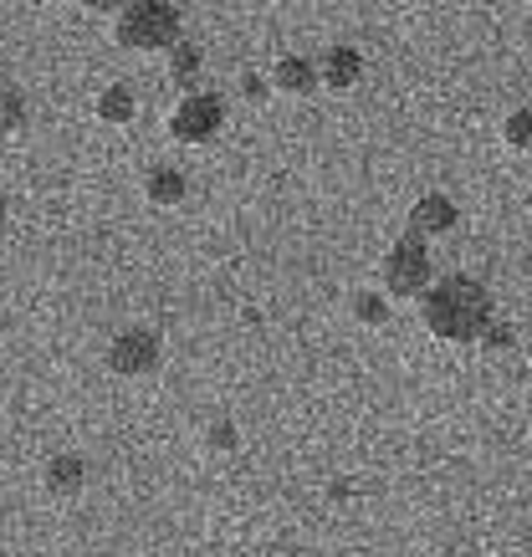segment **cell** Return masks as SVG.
<instances>
[{
  "label": "cell",
  "instance_id": "cell-1",
  "mask_svg": "<svg viewBox=\"0 0 532 557\" xmlns=\"http://www.w3.org/2000/svg\"><path fill=\"white\" fill-rule=\"evenodd\" d=\"M420 322L435 343H477L492 327V292L477 276H435L430 292L420 297Z\"/></svg>",
  "mask_w": 532,
  "mask_h": 557
},
{
  "label": "cell",
  "instance_id": "cell-2",
  "mask_svg": "<svg viewBox=\"0 0 532 557\" xmlns=\"http://www.w3.org/2000/svg\"><path fill=\"white\" fill-rule=\"evenodd\" d=\"M180 11L164 0H128L113 16V41L123 51H170L180 41Z\"/></svg>",
  "mask_w": 532,
  "mask_h": 557
},
{
  "label": "cell",
  "instance_id": "cell-3",
  "mask_svg": "<svg viewBox=\"0 0 532 557\" xmlns=\"http://www.w3.org/2000/svg\"><path fill=\"white\" fill-rule=\"evenodd\" d=\"M379 282H384V297H395V302H420L430 292V282H435V261H430V246L420 236H405L384 251V261H379Z\"/></svg>",
  "mask_w": 532,
  "mask_h": 557
},
{
  "label": "cell",
  "instance_id": "cell-4",
  "mask_svg": "<svg viewBox=\"0 0 532 557\" xmlns=\"http://www.w3.org/2000/svg\"><path fill=\"white\" fill-rule=\"evenodd\" d=\"M225 128V102L215 92H185V98L170 108V138L174 144H185V149H206L215 144Z\"/></svg>",
  "mask_w": 532,
  "mask_h": 557
},
{
  "label": "cell",
  "instance_id": "cell-5",
  "mask_svg": "<svg viewBox=\"0 0 532 557\" xmlns=\"http://www.w3.org/2000/svg\"><path fill=\"white\" fill-rule=\"evenodd\" d=\"M164 363V343L154 327H123L119 338L108 343V369L119 379H149Z\"/></svg>",
  "mask_w": 532,
  "mask_h": 557
},
{
  "label": "cell",
  "instance_id": "cell-6",
  "mask_svg": "<svg viewBox=\"0 0 532 557\" xmlns=\"http://www.w3.org/2000/svg\"><path fill=\"white\" fill-rule=\"evenodd\" d=\"M456 225H461V205L450 200V195L430 189V195H420V200H415V210H410V236L441 240V236H456Z\"/></svg>",
  "mask_w": 532,
  "mask_h": 557
},
{
  "label": "cell",
  "instance_id": "cell-7",
  "mask_svg": "<svg viewBox=\"0 0 532 557\" xmlns=\"http://www.w3.org/2000/svg\"><path fill=\"white\" fill-rule=\"evenodd\" d=\"M272 92H282V98H312L318 92V67H312V57H276L272 62Z\"/></svg>",
  "mask_w": 532,
  "mask_h": 557
},
{
  "label": "cell",
  "instance_id": "cell-8",
  "mask_svg": "<svg viewBox=\"0 0 532 557\" xmlns=\"http://www.w3.org/2000/svg\"><path fill=\"white\" fill-rule=\"evenodd\" d=\"M41 486H47V496H57V502L83 496V491H87V460L72 456V450L52 456V460H47V471H41Z\"/></svg>",
  "mask_w": 532,
  "mask_h": 557
},
{
  "label": "cell",
  "instance_id": "cell-9",
  "mask_svg": "<svg viewBox=\"0 0 532 557\" xmlns=\"http://www.w3.org/2000/svg\"><path fill=\"white\" fill-rule=\"evenodd\" d=\"M318 83L333 87V92H354L363 83V51L359 47H333L318 67Z\"/></svg>",
  "mask_w": 532,
  "mask_h": 557
},
{
  "label": "cell",
  "instance_id": "cell-10",
  "mask_svg": "<svg viewBox=\"0 0 532 557\" xmlns=\"http://www.w3.org/2000/svg\"><path fill=\"white\" fill-rule=\"evenodd\" d=\"M185 195H189L185 170H174V164H154V170L144 174V200L154 205V210H174V205H185Z\"/></svg>",
  "mask_w": 532,
  "mask_h": 557
},
{
  "label": "cell",
  "instance_id": "cell-11",
  "mask_svg": "<svg viewBox=\"0 0 532 557\" xmlns=\"http://www.w3.org/2000/svg\"><path fill=\"white\" fill-rule=\"evenodd\" d=\"M92 113H98V123H108V128H128V123L138 119V92L128 83H108L103 92H98V102H92Z\"/></svg>",
  "mask_w": 532,
  "mask_h": 557
},
{
  "label": "cell",
  "instance_id": "cell-12",
  "mask_svg": "<svg viewBox=\"0 0 532 557\" xmlns=\"http://www.w3.org/2000/svg\"><path fill=\"white\" fill-rule=\"evenodd\" d=\"M164 67H170V83L174 87H185V92H200V72H206V57H200V47H195V41H185V36H180V41H174L170 47V57H164Z\"/></svg>",
  "mask_w": 532,
  "mask_h": 557
},
{
  "label": "cell",
  "instance_id": "cell-13",
  "mask_svg": "<svg viewBox=\"0 0 532 557\" xmlns=\"http://www.w3.org/2000/svg\"><path fill=\"white\" fill-rule=\"evenodd\" d=\"M26 123H32V102L21 87H0V134H26Z\"/></svg>",
  "mask_w": 532,
  "mask_h": 557
},
{
  "label": "cell",
  "instance_id": "cell-14",
  "mask_svg": "<svg viewBox=\"0 0 532 557\" xmlns=\"http://www.w3.org/2000/svg\"><path fill=\"white\" fill-rule=\"evenodd\" d=\"M348 312H354V322H359V327H384L395 307H389V297H384V292H354V297H348Z\"/></svg>",
  "mask_w": 532,
  "mask_h": 557
},
{
  "label": "cell",
  "instance_id": "cell-15",
  "mask_svg": "<svg viewBox=\"0 0 532 557\" xmlns=\"http://www.w3.org/2000/svg\"><path fill=\"white\" fill-rule=\"evenodd\" d=\"M502 144L512 153H532V108H512L502 119Z\"/></svg>",
  "mask_w": 532,
  "mask_h": 557
},
{
  "label": "cell",
  "instance_id": "cell-16",
  "mask_svg": "<svg viewBox=\"0 0 532 557\" xmlns=\"http://www.w3.org/2000/svg\"><path fill=\"white\" fill-rule=\"evenodd\" d=\"M477 348H481V354H512V348H517L512 322H497V318H492V327H486V333L477 338Z\"/></svg>",
  "mask_w": 532,
  "mask_h": 557
},
{
  "label": "cell",
  "instance_id": "cell-17",
  "mask_svg": "<svg viewBox=\"0 0 532 557\" xmlns=\"http://www.w3.org/2000/svg\"><path fill=\"white\" fill-rule=\"evenodd\" d=\"M240 445V430L231 420H215L206 430V450H215V456H231V450H236Z\"/></svg>",
  "mask_w": 532,
  "mask_h": 557
},
{
  "label": "cell",
  "instance_id": "cell-18",
  "mask_svg": "<svg viewBox=\"0 0 532 557\" xmlns=\"http://www.w3.org/2000/svg\"><path fill=\"white\" fill-rule=\"evenodd\" d=\"M240 98H251V102H267V98H272V83H267L261 72H240Z\"/></svg>",
  "mask_w": 532,
  "mask_h": 557
},
{
  "label": "cell",
  "instance_id": "cell-19",
  "mask_svg": "<svg viewBox=\"0 0 532 557\" xmlns=\"http://www.w3.org/2000/svg\"><path fill=\"white\" fill-rule=\"evenodd\" d=\"M0 215H5V195H0Z\"/></svg>",
  "mask_w": 532,
  "mask_h": 557
}]
</instances>
